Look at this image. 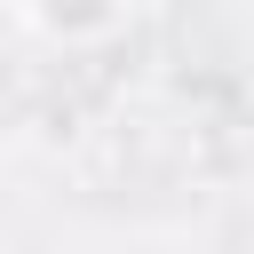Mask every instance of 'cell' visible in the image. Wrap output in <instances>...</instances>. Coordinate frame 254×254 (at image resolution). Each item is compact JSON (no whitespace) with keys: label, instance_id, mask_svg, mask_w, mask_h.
<instances>
[{"label":"cell","instance_id":"cell-1","mask_svg":"<svg viewBox=\"0 0 254 254\" xmlns=\"http://www.w3.org/2000/svg\"><path fill=\"white\" fill-rule=\"evenodd\" d=\"M135 8L143 0H16L24 32L48 40V48H103L135 24Z\"/></svg>","mask_w":254,"mask_h":254}]
</instances>
